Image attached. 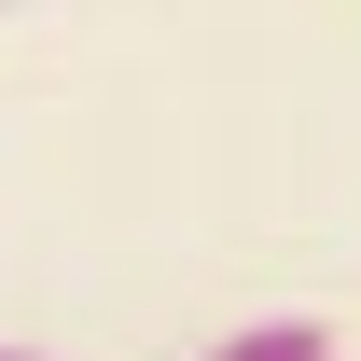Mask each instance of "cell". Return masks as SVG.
<instances>
[{
	"instance_id": "1",
	"label": "cell",
	"mask_w": 361,
	"mask_h": 361,
	"mask_svg": "<svg viewBox=\"0 0 361 361\" xmlns=\"http://www.w3.org/2000/svg\"><path fill=\"white\" fill-rule=\"evenodd\" d=\"M209 361H334V334H319V319H250V334H223Z\"/></svg>"
},
{
	"instance_id": "2",
	"label": "cell",
	"mask_w": 361,
	"mask_h": 361,
	"mask_svg": "<svg viewBox=\"0 0 361 361\" xmlns=\"http://www.w3.org/2000/svg\"><path fill=\"white\" fill-rule=\"evenodd\" d=\"M0 361H56V348H0Z\"/></svg>"
}]
</instances>
